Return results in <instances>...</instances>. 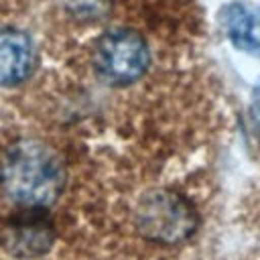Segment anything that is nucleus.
I'll return each instance as SVG.
<instances>
[{
    "instance_id": "f257e3e1",
    "label": "nucleus",
    "mask_w": 260,
    "mask_h": 260,
    "mask_svg": "<svg viewBox=\"0 0 260 260\" xmlns=\"http://www.w3.org/2000/svg\"><path fill=\"white\" fill-rule=\"evenodd\" d=\"M0 185L12 201L32 209L45 207L61 193L63 169L47 146L22 140L2 156Z\"/></svg>"
},
{
    "instance_id": "f03ea898",
    "label": "nucleus",
    "mask_w": 260,
    "mask_h": 260,
    "mask_svg": "<svg viewBox=\"0 0 260 260\" xmlns=\"http://www.w3.org/2000/svg\"><path fill=\"white\" fill-rule=\"evenodd\" d=\"M136 225L146 240L179 244L195 232L197 215L185 197L167 189H154L138 201Z\"/></svg>"
},
{
    "instance_id": "7ed1b4c3",
    "label": "nucleus",
    "mask_w": 260,
    "mask_h": 260,
    "mask_svg": "<svg viewBox=\"0 0 260 260\" xmlns=\"http://www.w3.org/2000/svg\"><path fill=\"white\" fill-rule=\"evenodd\" d=\"M98 75L112 85H128L140 79L150 65L146 39L132 28L106 30L93 47Z\"/></svg>"
},
{
    "instance_id": "20e7f679",
    "label": "nucleus",
    "mask_w": 260,
    "mask_h": 260,
    "mask_svg": "<svg viewBox=\"0 0 260 260\" xmlns=\"http://www.w3.org/2000/svg\"><path fill=\"white\" fill-rule=\"evenodd\" d=\"M35 67V45L16 28H0V87L24 81Z\"/></svg>"
},
{
    "instance_id": "39448f33",
    "label": "nucleus",
    "mask_w": 260,
    "mask_h": 260,
    "mask_svg": "<svg viewBox=\"0 0 260 260\" xmlns=\"http://www.w3.org/2000/svg\"><path fill=\"white\" fill-rule=\"evenodd\" d=\"M221 24L236 49L250 55H260V10L258 8L244 2H232L221 10Z\"/></svg>"
},
{
    "instance_id": "423d86ee",
    "label": "nucleus",
    "mask_w": 260,
    "mask_h": 260,
    "mask_svg": "<svg viewBox=\"0 0 260 260\" xmlns=\"http://www.w3.org/2000/svg\"><path fill=\"white\" fill-rule=\"evenodd\" d=\"M53 228L41 215H30L12 223L6 232V248L20 258H35L45 254L53 244Z\"/></svg>"
},
{
    "instance_id": "0eeeda50",
    "label": "nucleus",
    "mask_w": 260,
    "mask_h": 260,
    "mask_svg": "<svg viewBox=\"0 0 260 260\" xmlns=\"http://www.w3.org/2000/svg\"><path fill=\"white\" fill-rule=\"evenodd\" d=\"M112 0H67L69 10L81 18H100Z\"/></svg>"
}]
</instances>
